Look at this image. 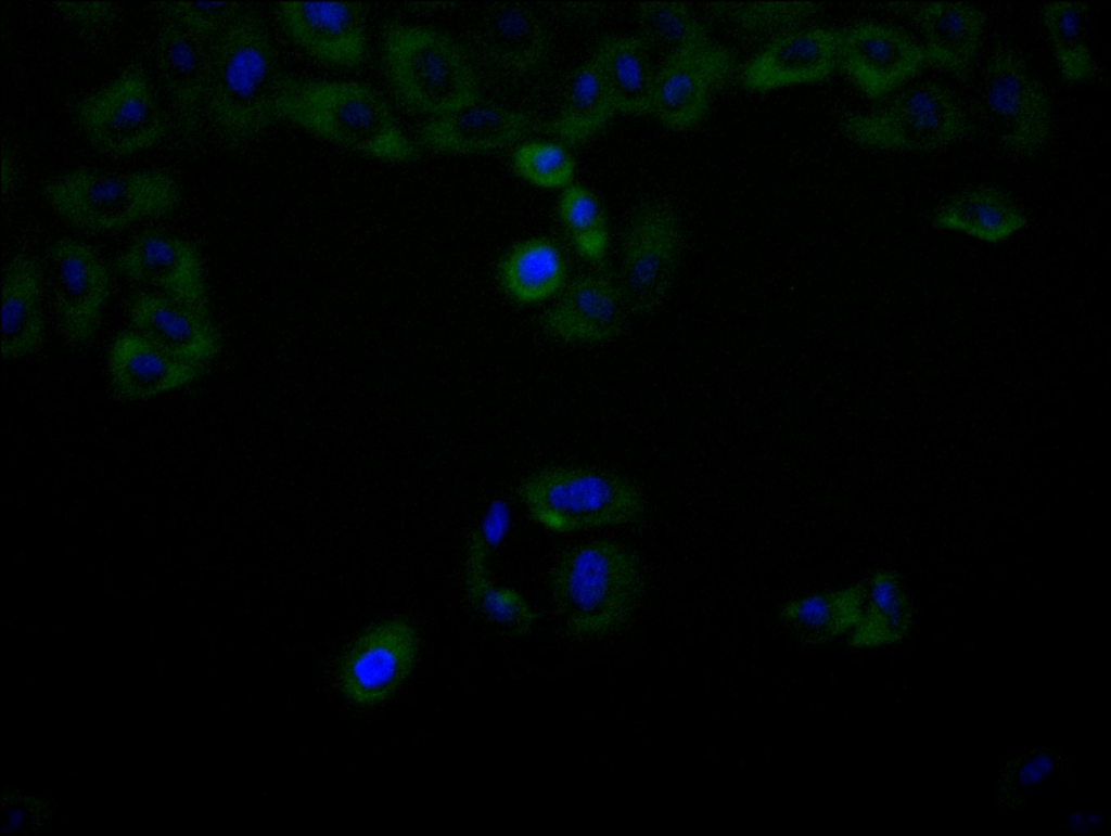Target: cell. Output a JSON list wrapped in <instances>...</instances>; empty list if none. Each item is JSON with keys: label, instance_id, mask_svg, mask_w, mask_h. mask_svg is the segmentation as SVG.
Returning <instances> with one entry per match:
<instances>
[{"label": "cell", "instance_id": "f546056e", "mask_svg": "<svg viewBox=\"0 0 1111 836\" xmlns=\"http://www.w3.org/2000/svg\"><path fill=\"white\" fill-rule=\"evenodd\" d=\"M911 619V603L899 577L892 570L876 571L866 589L860 619L848 633V644L857 648L894 644L907 634Z\"/></svg>", "mask_w": 1111, "mask_h": 836}, {"label": "cell", "instance_id": "60d3db41", "mask_svg": "<svg viewBox=\"0 0 1111 836\" xmlns=\"http://www.w3.org/2000/svg\"><path fill=\"white\" fill-rule=\"evenodd\" d=\"M510 527V506L506 500L499 498L488 504L474 530L486 548L494 553L503 543Z\"/></svg>", "mask_w": 1111, "mask_h": 836}, {"label": "cell", "instance_id": "8d00e7d4", "mask_svg": "<svg viewBox=\"0 0 1111 836\" xmlns=\"http://www.w3.org/2000/svg\"><path fill=\"white\" fill-rule=\"evenodd\" d=\"M560 217L577 252L591 262L603 259L608 245V227L597 197L579 184H571L560 200Z\"/></svg>", "mask_w": 1111, "mask_h": 836}, {"label": "cell", "instance_id": "5b68a950", "mask_svg": "<svg viewBox=\"0 0 1111 836\" xmlns=\"http://www.w3.org/2000/svg\"><path fill=\"white\" fill-rule=\"evenodd\" d=\"M49 207L67 224L90 232H114L170 214L181 191L161 169L124 173L77 168L41 184Z\"/></svg>", "mask_w": 1111, "mask_h": 836}, {"label": "cell", "instance_id": "8992f818", "mask_svg": "<svg viewBox=\"0 0 1111 836\" xmlns=\"http://www.w3.org/2000/svg\"><path fill=\"white\" fill-rule=\"evenodd\" d=\"M382 57L394 95L411 112L435 117L478 100L465 55L440 31L391 24L383 35Z\"/></svg>", "mask_w": 1111, "mask_h": 836}, {"label": "cell", "instance_id": "f35d334b", "mask_svg": "<svg viewBox=\"0 0 1111 836\" xmlns=\"http://www.w3.org/2000/svg\"><path fill=\"white\" fill-rule=\"evenodd\" d=\"M516 171L529 182L544 188L567 184L574 172V163L560 144L529 142L518 147L513 157Z\"/></svg>", "mask_w": 1111, "mask_h": 836}, {"label": "cell", "instance_id": "1f68e13d", "mask_svg": "<svg viewBox=\"0 0 1111 836\" xmlns=\"http://www.w3.org/2000/svg\"><path fill=\"white\" fill-rule=\"evenodd\" d=\"M1087 4L1081 1H1055L1040 9L1061 77L1070 85L1090 80L1096 72L1087 40Z\"/></svg>", "mask_w": 1111, "mask_h": 836}, {"label": "cell", "instance_id": "d4e9b609", "mask_svg": "<svg viewBox=\"0 0 1111 836\" xmlns=\"http://www.w3.org/2000/svg\"><path fill=\"white\" fill-rule=\"evenodd\" d=\"M482 56L496 68L522 73L544 59L548 36L537 15L518 3H499L488 9L476 29Z\"/></svg>", "mask_w": 1111, "mask_h": 836}, {"label": "cell", "instance_id": "5bb4252c", "mask_svg": "<svg viewBox=\"0 0 1111 836\" xmlns=\"http://www.w3.org/2000/svg\"><path fill=\"white\" fill-rule=\"evenodd\" d=\"M116 271L131 282L210 314L204 266L196 245L159 230L139 233L115 258Z\"/></svg>", "mask_w": 1111, "mask_h": 836}, {"label": "cell", "instance_id": "83f0119b", "mask_svg": "<svg viewBox=\"0 0 1111 836\" xmlns=\"http://www.w3.org/2000/svg\"><path fill=\"white\" fill-rule=\"evenodd\" d=\"M867 586L852 584L805 595L784 604L779 619L806 644H823L850 633L860 619Z\"/></svg>", "mask_w": 1111, "mask_h": 836}, {"label": "cell", "instance_id": "ac0fdd59", "mask_svg": "<svg viewBox=\"0 0 1111 836\" xmlns=\"http://www.w3.org/2000/svg\"><path fill=\"white\" fill-rule=\"evenodd\" d=\"M841 30L793 29L769 41L742 68L741 85L751 91L816 82L839 65Z\"/></svg>", "mask_w": 1111, "mask_h": 836}, {"label": "cell", "instance_id": "f1b7e54d", "mask_svg": "<svg viewBox=\"0 0 1111 836\" xmlns=\"http://www.w3.org/2000/svg\"><path fill=\"white\" fill-rule=\"evenodd\" d=\"M615 111L649 112L655 72L651 51L641 38L611 37L595 54Z\"/></svg>", "mask_w": 1111, "mask_h": 836}, {"label": "cell", "instance_id": "7bdbcfd3", "mask_svg": "<svg viewBox=\"0 0 1111 836\" xmlns=\"http://www.w3.org/2000/svg\"><path fill=\"white\" fill-rule=\"evenodd\" d=\"M22 816L18 810H12L10 812V824L12 827H17L21 823Z\"/></svg>", "mask_w": 1111, "mask_h": 836}, {"label": "cell", "instance_id": "d6986e66", "mask_svg": "<svg viewBox=\"0 0 1111 836\" xmlns=\"http://www.w3.org/2000/svg\"><path fill=\"white\" fill-rule=\"evenodd\" d=\"M206 365L186 361L141 333L124 331L107 351V372L115 393L128 400L152 398L187 386Z\"/></svg>", "mask_w": 1111, "mask_h": 836}, {"label": "cell", "instance_id": "e575fe53", "mask_svg": "<svg viewBox=\"0 0 1111 836\" xmlns=\"http://www.w3.org/2000/svg\"><path fill=\"white\" fill-rule=\"evenodd\" d=\"M712 15L751 42L771 41L796 29L820 8L812 2H712Z\"/></svg>", "mask_w": 1111, "mask_h": 836}, {"label": "cell", "instance_id": "7c38bea8", "mask_svg": "<svg viewBox=\"0 0 1111 836\" xmlns=\"http://www.w3.org/2000/svg\"><path fill=\"white\" fill-rule=\"evenodd\" d=\"M733 65L731 52L710 37L663 61L655 72L648 113L672 129L694 126L729 80Z\"/></svg>", "mask_w": 1111, "mask_h": 836}, {"label": "cell", "instance_id": "9c48e42d", "mask_svg": "<svg viewBox=\"0 0 1111 836\" xmlns=\"http://www.w3.org/2000/svg\"><path fill=\"white\" fill-rule=\"evenodd\" d=\"M983 104L999 143L1019 155L1043 149L1053 131L1051 104L1023 59L997 44L984 69Z\"/></svg>", "mask_w": 1111, "mask_h": 836}, {"label": "cell", "instance_id": "b9f144b4", "mask_svg": "<svg viewBox=\"0 0 1111 836\" xmlns=\"http://www.w3.org/2000/svg\"><path fill=\"white\" fill-rule=\"evenodd\" d=\"M2 194L11 193L17 182V167L15 160L5 147L2 150Z\"/></svg>", "mask_w": 1111, "mask_h": 836}, {"label": "cell", "instance_id": "7a4b0ae2", "mask_svg": "<svg viewBox=\"0 0 1111 836\" xmlns=\"http://www.w3.org/2000/svg\"><path fill=\"white\" fill-rule=\"evenodd\" d=\"M548 592L565 632L575 639H605L622 630L643 590L641 564L626 544L597 538L563 552L548 574Z\"/></svg>", "mask_w": 1111, "mask_h": 836}, {"label": "cell", "instance_id": "52a82bcc", "mask_svg": "<svg viewBox=\"0 0 1111 836\" xmlns=\"http://www.w3.org/2000/svg\"><path fill=\"white\" fill-rule=\"evenodd\" d=\"M847 138L879 150L931 152L965 138L971 121L961 101L936 81L915 83L883 107L848 116L841 123Z\"/></svg>", "mask_w": 1111, "mask_h": 836}, {"label": "cell", "instance_id": "44dd1931", "mask_svg": "<svg viewBox=\"0 0 1111 836\" xmlns=\"http://www.w3.org/2000/svg\"><path fill=\"white\" fill-rule=\"evenodd\" d=\"M127 313L135 331L186 361L206 365L220 351V335L210 314L159 293H136Z\"/></svg>", "mask_w": 1111, "mask_h": 836}, {"label": "cell", "instance_id": "3957f363", "mask_svg": "<svg viewBox=\"0 0 1111 836\" xmlns=\"http://www.w3.org/2000/svg\"><path fill=\"white\" fill-rule=\"evenodd\" d=\"M278 118L365 156L386 162L418 157L384 99L367 85L285 77Z\"/></svg>", "mask_w": 1111, "mask_h": 836}, {"label": "cell", "instance_id": "4fadbf2b", "mask_svg": "<svg viewBox=\"0 0 1111 836\" xmlns=\"http://www.w3.org/2000/svg\"><path fill=\"white\" fill-rule=\"evenodd\" d=\"M48 261L61 330L72 344H85L97 332L110 299V270L91 245L72 237L56 240L49 248Z\"/></svg>", "mask_w": 1111, "mask_h": 836}, {"label": "cell", "instance_id": "8fae6325", "mask_svg": "<svg viewBox=\"0 0 1111 836\" xmlns=\"http://www.w3.org/2000/svg\"><path fill=\"white\" fill-rule=\"evenodd\" d=\"M419 655V635L403 618L381 620L366 629L341 657L336 678L354 705L387 700L411 674Z\"/></svg>", "mask_w": 1111, "mask_h": 836}, {"label": "cell", "instance_id": "9a60e30c", "mask_svg": "<svg viewBox=\"0 0 1111 836\" xmlns=\"http://www.w3.org/2000/svg\"><path fill=\"white\" fill-rule=\"evenodd\" d=\"M928 65L924 47L899 28L866 22L841 30L838 66L871 99L889 94Z\"/></svg>", "mask_w": 1111, "mask_h": 836}, {"label": "cell", "instance_id": "30bf717a", "mask_svg": "<svg viewBox=\"0 0 1111 836\" xmlns=\"http://www.w3.org/2000/svg\"><path fill=\"white\" fill-rule=\"evenodd\" d=\"M684 233L675 209L662 201L643 204L623 241L621 292L635 313L649 314L662 304L677 274Z\"/></svg>", "mask_w": 1111, "mask_h": 836}, {"label": "cell", "instance_id": "603a6c76", "mask_svg": "<svg viewBox=\"0 0 1111 836\" xmlns=\"http://www.w3.org/2000/svg\"><path fill=\"white\" fill-rule=\"evenodd\" d=\"M626 303L620 288L600 275L576 279L542 317L550 335L569 342H601L623 329Z\"/></svg>", "mask_w": 1111, "mask_h": 836}, {"label": "cell", "instance_id": "ba28073f", "mask_svg": "<svg viewBox=\"0 0 1111 836\" xmlns=\"http://www.w3.org/2000/svg\"><path fill=\"white\" fill-rule=\"evenodd\" d=\"M74 118L89 143L115 157L155 145L167 123L144 70L130 66L98 91L81 99Z\"/></svg>", "mask_w": 1111, "mask_h": 836}, {"label": "cell", "instance_id": "484cf974", "mask_svg": "<svg viewBox=\"0 0 1111 836\" xmlns=\"http://www.w3.org/2000/svg\"><path fill=\"white\" fill-rule=\"evenodd\" d=\"M491 552L474 529L465 550L463 588L472 608L501 634L513 639L531 635L539 614L518 590L497 584L490 576Z\"/></svg>", "mask_w": 1111, "mask_h": 836}, {"label": "cell", "instance_id": "7402d4cb", "mask_svg": "<svg viewBox=\"0 0 1111 836\" xmlns=\"http://www.w3.org/2000/svg\"><path fill=\"white\" fill-rule=\"evenodd\" d=\"M887 7L919 26L930 65L960 79L970 76L985 28L979 8L967 2H894Z\"/></svg>", "mask_w": 1111, "mask_h": 836}, {"label": "cell", "instance_id": "2e32d148", "mask_svg": "<svg viewBox=\"0 0 1111 836\" xmlns=\"http://www.w3.org/2000/svg\"><path fill=\"white\" fill-rule=\"evenodd\" d=\"M277 14L288 36L323 63L355 67L367 54L365 8L357 2H282Z\"/></svg>", "mask_w": 1111, "mask_h": 836}, {"label": "cell", "instance_id": "836d02e7", "mask_svg": "<svg viewBox=\"0 0 1111 836\" xmlns=\"http://www.w3.org/2000/svg\"><path fill=\"white\" fill-rule=\"evenodd\" d=\"M1070 766L1065 751L1058 747L1037 745L1013 750L1003 759L995 780L997 806L1019 809L1044 783L1064 774Z\"/></svg>", "mask_w": 1111, "mask_h": 836}, {"label": "cell", "instance_id": "6da1fadb", "mask_svg": "<svg viewBox=\"0 0 1111 836\" xmlns=\"http://www.w3.org/2000/svg\"><path fill=\"white\" fill-rule=\"evenodd\" d=\"M284 79L265 24L247 7L209 42L206 118L227 144L243 145L278 119Z\"/></svg>", "mask_w": 1111, "mask_h": 836}, {"label": "cell", "instance_id": "e0dca14e", "mask_svg": "<svg viewBox=\"0 0 1111 836\" xmlns=\"http://www.w3.org/2000/svg\"><path fill=\"white\" fill-rule=\"evenodd\" d=\"M155 57L178 131L193 141L206 118L209 42L162 17L155 38Z\"/></svg>", "mask_w": 1111, "mask_h": 836}, {"label": "cell", "instance_id": "277c9868", "mask_svg": "<svg viewBox=\"0 0 1111 836\" xmlns=\"http://www.w3.org/2000/svg\"><path fill=\"white\" fill-rule=\"evenodd\" d=\"M516 494L527 515L554 533L626 526L646 512L641 489L604 470L550 465L526 475Z\"/></svg>", "mask_w": 1111, "mask_h": 836}, {"label": "cell", "instance_id": "4316f807", "mask_svg": "<svg viewBox=\"0 0 1111 836\" xmlns=\"http://www.w3.org/2000/svg\"><path fill=\"white\" fill-rule=\"evenodd\" d=\"M1021 208L996 187L965 190L940 206L931 217L937 229L953 230L987 243H999L1024 228Z\"/></svg>", "mask_w": 1111, "mask_h": 836}, {"label": "cell", "instance_id": "ffe728a7", "mask_svg": "<svg viewBox=\"0 0 1111 836\" xmlns=\"http://www.w3.org/2000/svg\"><path fill=\"white\" fill-rule=\"evenodd\" d=\"M538 126L526 114L477 100L425 121L418 131V140L435 152L482 153L511 145Z\"/></svg>", "mask_w": 1111, "mask_h": 836}, {"label": "cell", "instance_id": "d590c367", "mask_svg": "<svg viewBox=\"0 0 1111 836\" xmlns=\"http://www.w3.org/2000/svg\"><path fill=\"white\" fill-rule=\"evenodd\" d=\"M641 39L664 61L706 39L704 26L680 2H643L638 8Z\"/></svg>", "mask_w": 1111, "mask_h": 836}, {"label": "cell", "instance_id": "4dcf8cb0", "mask_svg": "<svg viewBox=\"0 0 1111 836\" xmlns=\"http://www.w3.org/2000/svg\"><path fill=\"white\" fill-rule=\"evenodd\" d=\"M564 276L562 254L552 242L544 239L518 245L499 268L507 293L523 303L548 298L562 286Z\"/></svg>", "mask_w": 1111, "mask_h": 836}, {"label": "cell", "instance_id": "d6a6232c", "mask_svg": "<svg viewBox=\"0 0 1111 836\" xmlns=\"http://www.w3.org/2000/svg\"><path fill=\"white\" fill-rule=\"evenodd\" d=\"M613 111L600 68L591 57L574 70L562 110L549 129L567 142L583 141L604 125Z\"/></svg>", "mask_w": 1111, "mask_h": 836}, {"label": "cell", "instance_id": "cb8c5ba5", "mask_svg": "<svg viewBox=\"0 0 1111 836\" xmlns=\"http://www.w3.org/2000/svg\"><path fill=\"white\" fill-rule=\"evenodd\" d=\"M1 293V357L12 361L35 352L44 338L43 274L34 255L22 252L11 257Z\"/></svg>", "mask_w": 1111, "mask_h": 836}, {"label": "cell", "instance_id": "74e56055", "mask_svg": "<svg viewBox=\"0 0 1111 836\" xmlns=\"http://www.w3.org/2000/svg\"><path fill=\"white\" fill-rule=\"evenodd\" d=\"M161 17L169 18L212 42L248 5L240 2L163 1L153 3Z\"/></svg>", "mask_w": 1111, "mask_h": 836}, {"label": "cell", "instance_id": "ab89813d", "mask_svg": "<svg viewBox=\"0 0 1111 836\" xmlns=\"http://www.w3.org/2000/svg\"><path fill=\"white\" fill-rule=\"evenodd\" d=\"M52 7L78 33L89 39L106 35L118 17L112 2H54Z\"/></svg>", "mask_w": 1111, "mask_h": 836}]
</instances>
